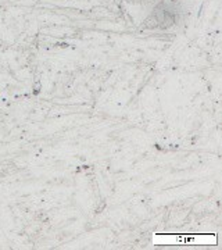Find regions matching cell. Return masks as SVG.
Instances as JSON below:
<instances>
[{"label":"cell","instance_id":"1","mask_svg":"<svg viewBox=\"0 0 222 250\" xmlns=\"http://www.w3.org/2000/svg\"><path fill=\"white\" fill-rule=\"evenodd\" d=\"M154 242H159V243H215V236L211 235H203V236H199V235H193L192 238H189L187 235H159L157 238L154 236Z\"/></svg>","mask_w":222,"mask_h":250}]
</instances>
